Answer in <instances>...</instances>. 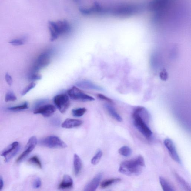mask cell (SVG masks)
<instances>
[{
	"mask_svg": "<svg viewBox=\"0 0 191 191\" xmlns=\"http://www.w3.org/2000/svg\"><path fill=\"white\" fill-rule=\"evenodd\" d=\"M51 40L53 41L57 39L60 35L67 33L70 31V25L67 21H60L51 22L49 26Z\"/></svg>",
	"mask_w": 191,
	"mask_h": 191,
	"instance_id": "7a4b0ae2",
	"label": "cell"
},
{
	"mask_svg": "<svg viewBox=\"0 0 191 191\" xmlns=\"http://www.w3.org/2000/svg\"><path fill=\"white\" fill-rule=\"evenodd\" d=\"M102 177V174L101 173H99L95 176L90 182L85 186L84 191H95L96 190L100 184V181Z\"/></svg>",
	"mask_w": 191,
	"mask_h": 191,
	"instance_id": "7c38bea8",
	"label": "cell"
},
{
	"mask_svg": "<svg viewBox=\"0 0 191 191\" xmlns=\"http://www.w3.org/2000/svg\"><path fill=\"white\" fill-rule=\"evenodd\" d=\"M28 105L27 102H25L23 104L18 105V106L11 107L8 108V109L11 111H18L20 110L28 109Z\"/></svg>",
	"mask_w": 191,
	"mask_h": 191,
	"instance_id": "cb8c5ba5",
	"label": "cell"
},
{
	"mask_svg": "<svg viewBox=\"0 0 191 191\" xmlns=\"http://www.w3.org/2000/svg\"><path fill=\"white\" fill-rule=\"evenodd\" d=\"M164 144L169 152L170 156L176 162L181 164L182 163L180 158L178 155L177 150L174 143L170 139H165Z\"/></svg>",
	"mask_w": 191,
	"mask_h": 191,
	"instance_id": "8fae6325",
	"label": "cell"
},
{
	"mask_svg": "<svg viewBox=\"0 0 191 191\" xmlns=\"http://www.w3.org/2000/svg\"><path fill=\"white\" fill-rule=\"evenodd\" d=\"M121 179L119 178H115V179H107L103 181L100 184V187L102 189L106 188L112 185L113 184L120 182Z\"/></svg>",
	"mask_w": 191,
	"mask_h": 191,
	"instance_id": "d6986e66",
	"label": "cell"
},
{
	"mask_svg": "<svg viewBox=\"0 0 191 191\" xmlns=\"http://www.w3.org/2000/svg\"><path fill=\"white\" fill-rule=\"evenodd\" d=\"M74 167L75 175L77 176L80 174L82 168V162L80 157L77 154L74 156Z\"/></svg>",
	"mask_w": 191,
	"mask_h": 191,
	"instance_id": "e0dca14e",
	"label": "cell"
},
{
	"mask_svg": "<svg viewBox=\"0 0 191 191\" xmlns=\"http://www.w3.org/2000/svg\"><path fill=\"white\" fill-rule=\"evenodd\" d=\"M38 143V140L36 137L33 136L29 139L26 146H25V150L20 155L17 160V163L22 161L35 148Z\"/></svg>",
	"mask_w": 191,
	"mask_h": 191,
	"instance_id": "30bf717a",
	"label": "cell"
},
{
	"mask_svg": "<svg viewBox=\"0 0 191 191\" xmlns=\"http://www.w3.org/2000/svg\"><path fill=\"white\" fill-rule=\"evenodd\" d=\"M77 87L80 88L86 89L94 90L101 91L103 90L102 87L96 85L90 81L83 80L80 81L76 84Z\"/></svg>",
	"mask_w": 191,
	"mask_h": 191,
	"instance_id": "4fadbf2b",
	"label": "cell"
},
{
	"mask_svg": "<svg viewBox=\"0 0 191 191\" xmlns=\"http://www.w3.org/2000/svg\"><path fill=\"white\" fill-rule=\"evenodd\" d=\"M52 52L48 50L42 53L38 56L34 63L32 72H37L43 68L47 67L50 64Z\"/></svg>",
	"mask_w": 191,
	"mask_h": 191,
	"instance_id": "277c9868",
	"label": "cell"
},
{
	"mask_svg": "<svg viewBox=\"0 0 191 191\" xmlns=\"http://www.w3.org/2000/svg\"><path fill=\"white\" fill-rule=\"evenodd\" d=\"M35 85H36V84H35V82H32L31 83H30L28 85V86L26 87L25 88L22 90V96H24L26 95L31 90L33 89L34 87L35 86Z\"/></svg>",
	"mask_w": 191,
	"mask_h": 191,
	"instance_id": "f1b7e54d",
	"label": "cell"
},
{
	"mask_svg": "<svg viewBox=\"0 0 191 191\" xmlns=\"http://www.w3.org/2000/svg\"><path fill=\"white\" fill-rule=\"evenodd\" d=\"M68 95L75 101L88 102L94 101L95 99L84 93L78 87L73 86L67 91Z\"/></svg>",
	"mask_w": 191,
	"mask_h": 191,
	"instance_id": "5b68a950",
	"label": "cell"
},
{
	"mask_svg": "<svg viewBox=\"0 0 191 191\" xmlns=\"http://www.w3.org/2000/svg\"><path fill=\"white\" fill-rule=\"evenodd\" d=\"M104 107L107 111L112 117L116 120L118 122H122V119L120 116L118 114L115 108L109 104H105Z\"/></svg>",
	"mask_w": 191,
	"mask_h": 191,
	"instance_id": "2e32d148",
	"label": "cell"
},
{
	"mask_svg": "<svg viewBox=\"0 0 191 191\" xmlns=\"http://www.w3.org/2000/svg\"><path fill=\"white\" fill-rule=\"evenodd\" d=\"M42 76L40 74L37 73V72L31 73L28 76L29 80L33 81H37L41 80Z\"/></svg>",
	"mask_w": 191,
	"mask_h": 191,
	"instance_id": "83f0119b",
	"label": "cell"
},
{
	"mask_svg": "<svg viewBox=\"0 0 191 191\" xmlns=\"http://www.w3.org/2000/svg\"><path fill=\"white\" fill-rule=\"evenodd\" d=\"M5 79L7 84L9 85H11L12 83V79L11 76L8 73H6L5 75Z\"/></svg>",
	"mask_w": 191,
	"mask_h": 191,
	"instance_id": "d6a6232c",
	"label": "cell"
},
{
	"mask_svg": "<svg viewBox=\"0 0 191 191\" xmlns=\"http://www.w3.org/2000/svg\"><path fill=\"white\" fill-rule=\"evenodd\" d=\"M27 37L25 35L17 39H14L9 42V43L13 46H18L24 45L27 40Z\"/></svg>",
	"mask_w": 191,
	"mask_h": 191,
	"instance_id": "44dd1931",
	"label": "cell"
},
{
	"mask_svg": "<svg viewBox=\"0 0 191 191\" xmlns=\"http://www.w3.org/2000/svg\"><path fill=\"white\" fill-rule=\"evenodd\" d=\"M103 153L101 150H99L98 152L95 155V156L93 157L91 160V163L92 164L96 165L99 162L101 159Z\"/></svg>",
	"mask_w": 191,
	"mask_h": 191,
	"instance_id": "d4e9b609",
	"label": "cell"
},
{
	"mask_svg": "<svg viewBox=\"0 0 191 191\" xmlns=\"http://www.w3.org/2000/svg\"><path fill=\"white\" fill-rule=\"evenodd\" d=\"M87 109L85 108H80L72 110V116L75 117H79L83 116L86 112Z\"/></svg>",
	"mask_w": 191,
	"mask_h": 191,
	"instance_id": "603a6c76",
	"label": "cell"
},
{
	"mask_svg": "<svg viewBox=\"0 0 191 191\" xmlns=\"http://www.w3.org/2000/svg\"><path fill=\"white\" fill-rule=\"evenodd\" d=\"M73 186V181L70 176L65 175L63 177L62 180L59 184L58 189H67L72 188Z\"/></svg>",
	"mask_w": 191,
	"mask_h": 191,
	"instance_id": "9a60e30c",
	"label": "cell"
},
{
	"mask_svg": "<svg viewBox=\"0 0 191 191\" xmlns=\"http://www.w3.org/2000/svg\"><path fill=\"white\" fill-rule=\"evenodd\" d=\"M42 185L41 181L39 178H37L35 179L33 183V187L35 189H38L41 187Z\"/></svg>",
	"mask_w": 191,
	"mask_h": 191,
	"instance_id": "1f68e13d",
	"label": "cell"
},
{
	"mask_svg": "<svg viewBox=\"0 0 191 191\" xmlns=\"http://www.w3.org/2000/svg\"><path fill=\"white\" fill-rule=\"evenodd\" d=\"M97 96L99 99L107 102L110 103V104H113L114 103V102H113L112 99L108 98V97L105 96L104 95L101 94H98L97 95Z\"/></svg>",
	"mask_w": 191,
	"mask_h": 191,
	"instance_id": "f546056e",
	"label": "cell"
},
{
	"mask_svg": "<svg viewBox=\"0 0 191 191\" xmlns=\"http://www.w3.org/2000/svg\"><path fill=\"white\" fill-rule=\"evenodd\" d=\"M29 162H30V163H33L35 166H36L40 169H41L42 168V165L39 159L38 158V157L36 156H34L32 157L29 159L28 160Z\"/></svg>",
	"mask_w": 191,
	"mask_h": 191,
	"instance_id": "484cf974",
	"label": "cell"
},
{
	"mask_svg": "<svg viewBox=\"0 0 191 191\" xmlns=\"http://www.w3.org/2000/svg\"><path fill=\"white\" fill-rule=\"evenodd\" d=\"M175 176L176 179H177L178 182L183 188L184 190L186 191L191 190L190 186L188 183L186 182L182 177H181L177 173H175Z\"/></svg>",
	"mask_w": 191,
	"mask_h": 191,
	"instance_id": "ffe728a7",
	"label": "cell"
},
{
	"mask_svg": "<svg viewBox=\"0 0 191 191\" xmlns=\"http://www.w3.org/2000/svg\"><path fill=\"white\" fill-rule=\"evenodd\" d=\"M56 110V108L54 105L45 103L35 107L34 113L35 114H41L44 117H48L52 116Z\"/></svg>",
	"mask_w": 191,
	"mask_h": 191,
	"instance_id": "9c48e42d",
	"label": "cell"
},
{
	"mask_svg": "<svg viewBox=\"0 0 191 191\" xmlns=\"http://www.w3.org/2000/svg\"><path fill=\"white\" fill-rule=\"evenodd\" d=\"M75 1H79V0H75Z\"/></svg>",
	"mask_w": 191,
	"mask_h": 191,
	"instance_id": "e575fe53",
	"label": "cell"
},
{
	"mask_svg": "<svg viewBox=\"0 0 191 191\" xmlns=\"http://www.w3.org/2000/svg\"><path fill=\"white\" fill-rule=\"evenodd\" d=\"M4 186V182L2 179H0V190H1Z\"/></svg>",
	"mask_w": 191,
	"mask_h": 191,
	"instance_id": "836d02e7",
	"label": "cell"
},
{
	"mask_svg": "<svg viewBox=\"0 0 191 191\" xmlns=\"http://www.w3.org/2000/svg\"><path fill=\"white\" fill-rule=\"evenodd\" d=\"M159 182L161 186L164 191H174L175 190L167 180L162 177H159Z\"/></svg>",
	"mask_w": 191,
	"mask_h": 191,
	"instance_id": "ac0fdd59",
	"label": "cell"
},
{
	"mask_svg": "<svg viewBox=\"0 0 191 191\" xmlns=\"http://www.w3.org/2000/svg\"><path fill=\"white\" fill-rule=\"evenodd\" d=\"M83 123V121L80 120L67 119L62 123V127L65 129H72L78 127Z\"/></svg>",
	"mask_w": 191,
	"mask_h": 191,
	"instance_id": "5bb4252c",
	"label": "cell"
},
{
	"mask_svg": "<svg viewBox=\"0 0 191 191\" xmlns=\"http://www.w3.org/2000/svg\"><path fill=\"white\" fill-rule=\"evenodd\" d=\"M19 148L18 142H15L3 150L1 155L4 157L5 162H8L18 152Z\"/></svg>",
	"mask_w": 191,
	"mask_h": 191,
	"instance_id": "ba28073f",
	"label": "cell"
},
{
	"mask_svg": "<svg viewBox=\"0 0 191 191\" xmlns=\"http://www.w3.org/2000/svg\"><path fill=\"white\" fill-rule=\"evenodd\" d=\"M17 99V97L11 91H9L6 93L5 98V101L6 102L15 101Z\"/></svg>",
	"mask_w": 191,
	"mask_h": 191,
	"instance_id": "4316f807",
	"label": "cell"
},
{
	"mask_svg": "<svg viewBox=\"0 0 191 191\" xmlns=\"http://www.w3.org/2000/svg\"><path fill=\"white\" fill-rule=\"evenodd\" d=\"M54 104L61 113L67 111L70 104L69 96L64 94L56 96L53 98Z\"/></svg>",
	"mask_w": 191,
	"mask_h": 191,
	"instance_id": "52a82bcc",
	"label": "cell"
},
{
	"mask_svg": "<svg viewBox=\"0 0 191 191\" xmlns=\"http://www.w3.org/2000/svg\"><path fill=\"white\" fill-rule=\"evenodd\" d=\"M168 75L167 71L165 69H163L160 73V79L163 81H166L168 79Z\"/></svg>",
	"mask_w": 191,
	"mask_h": 191,
	"instance_id": "4dcf8cb0",
	"label": "cell"
},
{
	"mask_svg": "<svg viewBox=\"0 0 191 191\" xmlns=\"http://www.w3.org/2000/svg\"><path fill=\"white\" fill-rule=\"evenodd\" d=\"M40 144L50 148H65L67 146L64 142L55 136H49L42 139Z\"/></svg>",
	"mask_w": 191,
	"mask_h": 191,
	"instance_id": "8992f818",
	"label": "cell"
},
{
	"mask_svg": "<svg viewBox=\"0 0 191 191\" xmlns=\"http://www.w3.org/2000/svg\"><path fill=\"white\" fill-rule=\"evenodd\" d=\"M118 152L122 156L129 157L132 154V150L129 147L125 146L119 149Z\"/></svg>",
	"mask_w": 191,
	"mask_h": 191,
	"instance_id": "7402d4cb",
	"label": "cell"
},
{
	"mask_svg": "<svg viewBox=\"0 0 191 191\" xmlns=\"http://www.w3.org/2000/svg\"><path fill=\"white\" fill-rule=\"evenodd\" d=\"M133 123L139 132L147 138H149L152 135V132L148 127V122L144 119L137 112L134 111L132 114Z\"/></svg>",
	"mask_w": 191,
	"mask_h": 191,
	"instance_id": "3957f363",
	"label": "cell"
},
{
	"mask_svg": "<svg viewBox=\"0 0 191 191\" xmlns=\"http://www.w3.org/2000/svg\"><path fill=\"white\" fill-rule=\"evenodd\" d=\"M145 166V160L141 155L133 159L124 161L120 165L119 171L128 176H138Z\"/></svg>",
	"mask_w": 191,
	"mask_h": 191,
	"instance_id": "6da1fadb",
	"label": "cell"
}]
</instances>
